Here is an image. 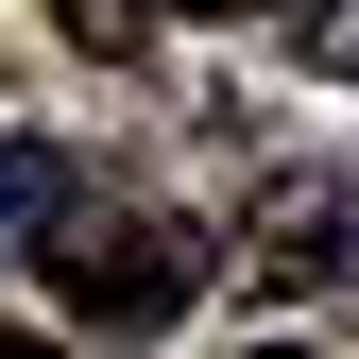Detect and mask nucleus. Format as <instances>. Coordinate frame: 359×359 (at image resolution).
Instances as JSON below:
<instances>
[{
	"mask_svg": "<svg viewBox=\"0 0 359 359\" xmlns=\"http://www.w3.org/2000/svg\"><path fill=\"white\" fill-rule=\"evenodd\" d=\"M52 18L86 34V52H154L171 18H291V0H52Z\"/></svg>",
	"mask_w": 359,
	"mask_h": 359,
	"instance_id": "3",
	"label": "nucleus"
},
{
	"mask_svg": "<svg viewBox=\"0 0 359 359\" xmlns=\"http://www.w3.org/2000/svg\"><path fill=\"white\" fill-rule=\"evenodd\" d=\"M52 222H69V154L52 137H0V257H34Z\"/></svg>",
	"mask_w": 359,
	"mask_h": 359,
	"instance_id": "4",
	"label": "nucleus"
},
{
	"mask_svg": "<svg viewBox=\"0 0 359 359\" xmlns=\"http://www.w3.org/2000/svg\"><path fill=\"white\" fill-rule=\"evenodd\" d=\"M291 34H308V69L359 86V0H291Z\"/></svg>",
	"mask_w": 359,
	"mask_h": 359,
	"instance_id": "5",
	"label": "nucleus"
},
{
	"mask_svg": "<svg viewBox=\"0 0 359 359\" xmlns=\"http://www.w3.org/2000/svg\"><path fill=\"white\" fill-rule=\"evenodd\" d=\"M34 274L69 291V325L137 342V325H171V308L222 274V240H205V222H171V205H103V189H69V222L34 240Z\"/></svg>",
	"mask_w": 359,
	"mask_h": 359,
	"instance_id": "1",
	"label": "nucleus"
},
{
	"mask_svg": "<svg viewBox=\"0 0 359 359\" xmlns=\"http://www.w3.org/2000/svg\"><path fill=\"white\" fill-rule=\"evenodd\" d=\"M222 257H240V291H342L359 274V171H257Z\"/></svg>",
	"mask_w": 359,
	"mask_h": 359,
	"instance_id": "2",
	"label": "nucleus"
},
{
	"mask_svg": "<svg viewBox=\"0 0 359 359\" xmlns=\"http://www.w3.org/2000/svg\"><path fill=\"white\" fill-rule=\"evenodd\" d=\"M257 359H291V342H257Z\"/></svg>",
	"mask_w": 359,
	"mask_h": 359,
	"instance_id": "7",
	"label": "nucleus"
},
{
	"mask_svg": "<svg viewBox=\"0 0 359 359\" xmlns=\"http://www.w3.org/2000/svg\"><path fill=\"white\" fill-rule=\"evenodd\" d=\"M0 359H52V342H34V325H0Z\"/></svg>",
	"mask_w": 359,
	"mask_h": 359,
	"instance_id": "6",
	"label": "nucleus"
}]
</instances>
